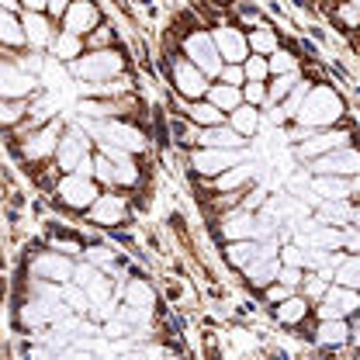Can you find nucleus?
Segmentation results:
<instances>
[{
    "mask_svg": "<svg viewBox=\"0 0 360 360\" xmlns=\"http://www.w3.org/2000/svg\"><path fill=\"white\" fill-rule=\"evenodd\" d=\"M343 118H347V101H343V94L333 87V84L315 80L312 87H309V94H305V101H302V108L295 111V118H291L281 132H288V142H298L305 132L329 129V125H343Z\"/></svg>",
    "mask_w": 360,
    "mask_h": 360,
    "instance_id": "f257e3e1",
    "label": "nucleus"
},
{
    "mask_svg": "<svg viewBox=\"0 0 360 360\" xmlns=\"http://www.w3.org/2000/svg\"><path fill=\"white\" fill-rule=\"evenodd\" d=\"M70 77L77 84H104L111 77H122L129 73V56L118 49V45H108V49H84L73 63H66Z\"/></svg>",
    "mask_w": 360,
    "mask_h": 360,
    "instance_id": "f03ea898",
    "label": "nucleus"
},
{
    "mask_svg": "<svg viewBox=\"0 0 360 360\" xmlns=\"http://www.w3.org/2000/svg\"><path fill=\"white\" fill-rule=\"evenodd\" d=\"M84 129L90 132L94 142H108L118 146L132 156H146L149 153V132L139 129L132 118H84Z\"/></svg>",
    "mask_w": 360,
    "mask_h": 360,
    "instance_id": "7ed1b4c3",
    "label": "nucleus"
},
{
    "mask_svg": "<svg viewBox=\"0 0 360 360\" xmlns=\"http://www.w3.org/2000/svg\"><path fill=\"white\" fill-rule=\"evenodd\" d=\"M52 163L59 167V174L77 170V174L94 177V139H90V132L84 129V125H70V122H66V129H63V135H59V146H56Z\"/></svg>",
    "mask_w": 360,
    "mask_h": 360,
    "instance_id": "20e7f679",
    "label": "nucleus"
},
{
    "mask_svg": "<svg viewBox=\"0 0 360 360\" xmlns=\"http://www.w3.org/2000/svg\"><path fill=\"white\" fill-rule=\"evenodd\" d=\"M66 129V118H49L42 125L28 129V132H18V153L25 163L32 167H49L52 156H56V146H59V135Z\"/></svg>",
    "mask_w": 360,
    "mask_h": 360,
    "instance_id": "39448f33",
    "label": "nucleus"
},
{
    "mask_svg": "<svg viewBox=\"0 0 360 360\" xmlns=\"http://www.w3.org/2000/svg\"><path fill=\"white\" fill-rule=\"evenodd\" d=\"M101 194V184L87 174H77V170H66L59 174L52 184V198L59 208L73 212V215H87V208L94 205V198Z\"/></svg>",
    "mask_w": 360,
    "mask_h": 360,
    "instance_id": "423d86ee",
    "label": "nucleus"
},
{
    "mask_svg": "<svg viewBox=\"0 0 360 360\" xmlns=\"http://www.w3.org/2000/svg\"><path fill=\"white\" fill-rule=\"evenodd\" d=\"M163 70H167V80H170V87H174V94H177L180 101H198V97L208 94L212 77L205 70H198L184 52L163 56Z\"/></svg>",
    "mask_w": 360,
    "mask_h": 360,
    "instance_id": "0eeeda50",
    "label": "nucleus"
},
{
    "mask_svg": "<svg viewBox=\"0 0 360 360\" xmlns=\"http://www.w3.org/2000/svg\"><path fill=\"white\" fill-rule=\"evenodd\" d=\"M94 180L101 187H115V191H139L142 184V167H139V156H122V160H111L104 156L101 149H94Z\"/></svg>",
    "mask_w": 360,
    "mask_h": 360,
    "instance_id": "6e6552de",
    "label": "nucleus"
},
{
    "mask_svg": "<svg viewBox=\"0 0 360 360\" xmlns=\"http://www.w3.org/2000/svg\"><path fill=\"white\" fill-rule=\"evenodd\" d=\"M94 229H122V225L132 219V198L129 191H115V187H101V194L94 198V205L84 215Z\"/></svg>",
    "mask_w": 360,
    "mask_h": 360,
    "instance_id": "1a4fd4ad",
    "label": "nucleus"
},
{
    "mask_svg": "<svg viewBox=\"0 0 360 360\" xmlns=\"http://www.w3.org/2000/svg\"><path fill=\"white\" fill-rule=\"evenodd\" d=\"M250 156V149H222V146H194V149H187V167H191V174L201 180H212L219 177L222 170L229 167H236V163H243Z\"/></svg>",
    "mask_w": 360,
    "mask_h": 360,
    "instance_id": "9d476101",
    "label": "nucleus"
},
{
    "mask_svg": "<svg viewBox=\"0 0 360 360\" xmlns=\"http://www.w3.org/2000/svg\"><path fill=\"white\" fill-rule=\"evenodd\" d=\"M180 52H184L198 70H205L212 80L219 77V70H222V56H219V49H215V42H212V28L194 25L191 32H184V35H180Z\"/></svg>",
    "mask_w": 360,
    "mask_h": 360,
    "instance_id": "9b49d317",
    "label": "nucleus"
},
{
    "mask_svg": "<svg viewBox=\"0 0 360 360\" xmlns=\"http://www.w3.org/2000/svg\"><path fill=\"white\" fill-rule=\"evenodd\" d=\"M357 135L347 125H329V129H315V132H305L298 142H295V160L298 163H309L315 156L329 153V149H340V146H350Z\"/></svg>",
    "mask_w": 360,
    "mask_h": 360,
    "instance_id": "f8f14e48",
    "label": "nucleus"
},
{
    "mask_svg": "<svg viewBox=\"0 0 360 360\" xmlns=\"http://www.w3.org/2000/svg\"><path fill=\"white\" fill-rule=\"evenodd\" d=\"M312 319H360V291L329 281L326 295L312 305Z\"/></svg>",
    "mask_w": 360,
    "mask_h": 360,
    "instance_id": "ddd939ff",
    "label": "nucleus"
},
{
    "mask_svg": "<svg viewBox=\"0 0 360 360\" xmlns=\"http://www.w3.org/2000/svg\"><path fill=\"white\" fill-rule=\"evenodd\" d=\"M73 267H77V257L59 253V250H52V246L32 253V260H28V274H32L35 281H49V284H66V281H73Z\"/></svg>",
    "mask_w": 360,
    "mask_h": 360,
    "instance_id": "4468645a",
    "label": "nucleus"
},
{
    "mask_svg": "<svg viewBox=\"0 0 360 360\" xmlns=\"http://www.w3.org/2000/svg\"><path fill=\"white\" fill-rule=\"evenodd\" d=\"M309 174H336V177H360V146H340V149H329L322 156H315L305 163Z\"/></svg>",
    "mask_w": 360,
    "mask_h": 360,
    "instance_id": "2eb2a0df",
    "label": "nucleus"
},
{
    "mask_svg": "<svg viewBox=\"0 0 360 360\" xmlns=\"http://www.w3.org/2000/svg\"><path fill=\"white\" fill-rule=\"evenodd\" d=\"M212 42L219 49L222 63H243L250 56V42H246V28L239 21H215L212 25Z\"/></svg>",
    "mask_w": 360,
    "mask_h": 360,
    "instance_id": "dca6fc26",
    "label": "nucleus"
},
{
    "mask_svg": "<svg viewBox=\"0 0 360 360\" xmlns=\"http://www.w3.org/2000/svg\"><path fill=\"white\" fill-rule=\"evenodd\" d=\"M312 343L326 354H347V347L354 343V326L350 319H315Z\"/></svg>",
    "mask_w": 360,
    "mask_h": 360,
    "instance_id": "f3484780",
    "label": "nucleus"
},
{
    "mask_svg": "<svg viewBox=\"0 0 360 360\" xmlns=\"http://www.w3.org/2000/svg\"><path fill=\"white\" fill-rule=\"evenodd\" d=\"M39 94V77L25 73L14 59V52H0V97H35Z\"/></svg>",
    "mask_w": 360,
    "mask_h": 360,
    "instance_id": "a211bd4d",
    "label": "nucleus"
},
{
    "mask_svg": "<svg viewBox=\"0 0 360 360\" xmlns=\"http://www.w3.org/2000/svg\"><path fill=\"white\" fill-rule=\"evenodd\" d=\"M215 232L222 236V243L232 239H257V212H246L243 205H232L215 215Z\"/></svg>",
    "mask_w": 360,
    "mask_h": 360,
    "instance_id": "6ab92c4d",
    "label": "nucleus"
},
{
    "mask_svg": "<svg viewBox=\"0 0 360 360\" xmlns=\"http://www.w3.org/2000/svg\"><path fill=\"white\" fill-rule=\"evenodd\" d=\"M122 302H125V309L153 319V315H156V305H160V295H156V288H153L149 277H129L125 288H122Z\"/></svg>",
    "mask_w": 360,
    "mask_h": 360,
    "instance_id": "aec40b11",
    "label": "nucleus"
},
{
    "mask_svg": "<svg viewBox=\"0 0 360 360\" xmlns=\"http://www.w3.org/2000/svg\"><path fill=\"white\" fill-rule=\"evenodd\" d=\"M21 28H25V49H39V52H45L49 42L56 39L59 21H52L45 11H21Z\"/></svg>",
    "mask_w": 360,
    "mask_h": 360,
    "instance_id": "412c9836",
    "label": "nucleus"
},
{
    "mask_svg": "<svg viewBox=\"0 0 360 360\" xmlns=\"http://www.w3.org/2000/svg\"><path fill=\"white\" fill-rule=\"evenodd\" d=\"M101 21H104V11H101L97 0H73L66 7V14L59 18V28L77 32V35H87L90 28H97Z\"/></svg>",
    "mask_w": 360,
    "mask_h": 360,
    "instance_id": "4be33fe9",
    "label": "nucleus"
},
{
    "mask_svg": "<svg viewBox=\"0 0 360 360\" xmlns=\"http://www.w3.org/2000/svg\"><path fill=\"white\" fill-rule=\"evenodd\" d=\"M270 315H274V322H277L281 329H298V326H305V322L312 319V302H309L302 291H295L291 298L270 305Z\"/></svg>",
    "mask_w": 360,
    "mask_h": 360,
    "instance_id": "5701e85b",
    "label": "nucleus"
},
{
    "mask_svg": "<svg viewBox=\"0 0 360 360\" xmlns=\"http://www.w3.org/2000/svg\"><path fill=\"white\" fill-rule=\"evenodd\" d=\"M309 177H312V194H319V201L360 194V177H336V174H309Z\"/></svg>",
    "mask_w": 360,
    "mask_h": 360,
    "instance_id": "b1692460",
    "label": "nucleus"
},
{
    "mask_svg": "<svg viewBox=\"0 0 360 360\" xmlns=\"http://www.w3.org/2000/svg\"><path fill=\"white\" fill-rule=\"evenodd\" d=\"M253 177H257V170H253V163H250V156H246L243 163H236V167L222 170L219 177L201 180V184H205V191H212V194H229V191H243V187H250Z\"/></svg>",
    "mask_w": 360,
    "mask_h": 360,
    "instance_id": "393cba45",
    "label": "nucleus"
},
{
    "mask_svg": "<svg viewBox=\"0 0 360 360\" xmlns=\"http://www.w3.org/2000/svg\"><path fill=\"white\" fill-rule=\"evenodd\" d=\"M177 108H180V115L187 122H194L198 129H212V125H222L225 122V111H219L208 97H198V101H180L177 97Z\"/></svg>",
    "mask_w": 360,
    "mask_h": 360,
    "instance_id": "a878e982",
    "label": "nucleus"
},
{
    "mask_svg": "<svg viewBox=\"0 0 360 360\" xmlns=\"http://www.w3.org/2000/svg\"><path fill=\"white\" fill-rule=\"evenodd\" d=\"M260 250H264V239H232V243L222 246V260H225V267L243 270L250 260L260 257Z\"/></svg>",
    "mask_w": 360,
    "mask_h": 360,
    "instance_id": "bb28decb",
    "label": "nucleus"
},
{
    "mask_svg": "<svg viewBox=\"0 0 360 360\" xmlns=\"http://www.w3.org/2000/svg\"><path fill=\"white\" fill-rule=\"evenodd\" d=\"M225 122L236 129L239 135H246V139H253V135L260 132V125H264V108H257V104H239V108H232L229 115H225Z\"/></svg>",
    "mask_w": 360,
    "mask_h": 360,
    "instance_id": "cd10ccee",
    "label": "nucleus"
},
{
    "mask_svg": "<svg viewBox=\"0 0 360 360\" xmlns=\"http://www.w3.org/2000/svg\"><path fill=\"white\" fill-rule=\"evenodd\" d=\"M0 49H4V52H21V49H25L21 11H7V7H0Z\"/></svg>",
    "mask_w": 360,
    "mask_h": 360,
    "instance_id": "c85d7f7f",
    "label": "nucleus"
},
{
    "mask_svg": "<svg viewBox=\"0 0 360 360\" xmlns=\"http://www.w3.org/2000/svg\"><path fill=\"white\" fill-rule=\"evenodd\" d=\"M198 146H222V149H250V139L239 135L229 122L222 125H212V129H201L198 135Z\"/></svg>",
    "mask_w": 360,
    "mask_h": 360,
    "instance_id": "c756f323",
    "label": "nucleus"
},
{
    "mask_svg": "<svg viewBox=\"0 0 360 360\" xmlns=\"http://www.w3.org/2000/svg\"><path fill=\"white\" fill-rule=\"evenodd\" d=\"M52 59H59V63H73L80 52H84V35H77V32H66V28H56V39L49 42L45 49Z\"/></svg>",
    "mask_w": 360,
    "mask_h": 360,
    "instance_id": "7c9ffc66",
    "label": "nucleus"
},
{
    "mask_svg": "<svg viewBox=\"0 0 360 360\" xmlns=\"http://www.w3.org/2000/svg\"><path fill=\"white\" fill-rule=\"evenodd\" d=\"M32 97H0V132H14L21 129V122L28 118Z\"/></svg>",
    "mask_w": 360,
    "mask_h": 360,
    "instance_id": "2f4dec72",
    "label": "nucleus"
},
{
    "mask_svg": "<svg viewBox=\"0 0 360 360\" xmlns=\"http://www.w3.org/2000/svg\"><path fill=\"white\" fill-rule=\"evenodd\" d=\"M354 219V198H336V201H319L315 222L326 225H347Z\"/></svg>",
    "mask_w": 360,
    "mask_h": 360,
    "instance_id": "473e14b6",
    "label": "nucleus"
},
{
    "mask_svg": "<svg viewBox=\"0 0 360 360\" xmlns=\"http://www.w3.org/2000/svg\"><path fill=\"white\" fill-rule=\"evenodd\" d=\"M205 97H208L219 111H225V115H229L232 108H239V104H243V87H232V84H222V80H212Z\"/></svg>",
    "mask_w": 360,
    "mask_h": 360,
    "instance_id": "72a5a7b5",
    "label": "nucleus"
},
{
    "mask_svg": "<svg viewBox=\"0 0 360 360\" xmlns=\"http://www.w3.org/2000/svg\"><path fill=\"white\" fill-rule=\"evenodd\" d=\"M246 42H250V52L270 56V52L281 45V35H277V28H270L267 21H260V25H253V28L246 32Z\"/></svg>",
    "mask_w": 360,
    "mask_h": 360,
    "instance_id": "f704fd0d",
    "label": "nucleus"
},
{
    "mask_svg": "<svg viewBox=\"0 0 360 360\" xmlns=\"http://www.w3.org/2000/svg\"><path fill=\"white\" fill-rule=\"evenodd\" d=\"M333 281L360 291V253H343V260L333 267Z\"/></svg>",
    "mask_w": 360,
    "mask_h": 360,
    "instance_id": "c9c22d12",
    "label": "nucleus"
},
{
    "mask_svg": "<svg viewBox=\"0 0 360 360\" xmlns=\"http://www.w3.org/2000/svg\"><path fill=\"white\" fill-rule=\"evenodd\" d=\"M302 77H305L302 70H291V73H277V77H270V80H267V104L284 101V97L291 94V87H295Z\"/></svg>",
    "mask_w": 360,
    "mask_h": 360,
    "instance_id": "e433bc0d",
    "label": "nucleus"
},
{
    "mask_svg": "<svg viewBox=\"0 0 360 360\" xmlns=\"http://www.w3.org/2000/svg\"><path fill=\"white\" fill-rule=\"evenodd\" d=\"M267 66H270V77H277V73H291V70H302V59L291 52V49H284V45H277L274 52L267 56Z\"/></svg>",
    "mask_w": 360,
    "mask_h": 360,
    "instance_id": "4c0bfd02",
    "label": "nucleus"
},
{
    "mask_svg": "<svg viewBox=\"0 0 360 360\" xmlns=\"http://www.w3.org/2000/svg\"><path fill=\"white\" fill-rule=\"evenodd\" d=\"M333 21H336V28H343V32H360V11L350 0H336V4H333Z\"/></svg>",
    "mask_w": 360,
    "mask_h": 360,
    "instance_id": "58836bf2",
    "label": "nucleus"
},
{
    "mask_svg": "<svg viewBox=\"0 0 360 360\" xmlns=\"http://www.w3.org/2000/svg\"><path fill=\"white\" fill-rule=\"evenodd\" d=\"M115 42H118V32H115V25L108 18L84 35V49H108V45H115Z\"/></svg>",
    "mask_w": 360,
    "mask_h": 360,
    "instance_id": "ea45409f",
    "label": "nucleus"
},
{
    "mask_svg": "<svg viewBox=\"0 0 360 360\" xmlns=\"http://www.w3.org/2000/svg\"><path fill=\"white\" fill-rule=\"evenodd\" d=\"M170 135L177 139L184 149H194V146H198V135H201V129H198L194 122H187L184 115H177V118H170Z\"/></svg>",
    "mask_w": 360,
    "mask_h": 360,
    "instance_id": "a19ab883",
    "label": "nucleus"
},
{
    "mask_svg": "<svg viewBox=\"0 0 360 360\" xmlns=\"http://www.w3.org/2000/svg\"><path fill=\"white\" fill-rule=\"evenodd\" d=\"M326 288H329V277H326V274L305 270V281H302V288H298V291H302V295H305V298H309V302L315 305V302L326 295Z\"/></svg>",
    "mask_w": 360,
    "mask_h": 360,
    "instance_id": "79ce46f5",
    "label": "nucleus"
},
{
    "mask_svg": "<svg viewBox=\"0 0 360 360\" xmlns=\"http://www.w3.org/2000/svg\"><path fill=\"white\" fill-rule=\"evenodd\" d=\"M14 59H18V66H21L25 73H32V77H42L45 73V52H39V49H21V52H14Z\"/></svg>",
    "mask_w": 360,
    "mask_h": 360,
    "instance_id": "37998d69",
    "label": "nucleus"
},
{
    "mask_svg": "<svg viewBox=\"0 0 360 360\" xmlns=\"http://www.w3.org/2000/svg\"><path fill=\"white\" fill-rule=\"evenodd\" d=\"M277 260L288 264V267H305V246L298 239H288V243L277 246Z\"/></svg>",
    "mask_w": 360,
    "mask_h": 360,
    "instance_id": "c03bdc74",
    "label": "nucleus"
},
{
    "mask_svg": "<svg viewBox=\"0 0 360 360\" xmlns=\"http://www.w3.org/2000/svg\"><path fill=\"white\" fill-rule=\"evenodd\" d=\"M243 73H246V80H270L267 56H260V52H250V56L243 59Z\"/></svg>",
    "mask_w": 360,
    "mask_h": 360,
    "instance_id": "a18cd8bd",
    "label": "nucleus"
},
{
    "mask_svg": "<svg viewBox=\"0 0 360 360\" xmlns=\"http://www.w3.org/2000/svg\"><path fill=\"white\" fill-rule=\"evenodd\" d=\"M267 198H270V191H267V187H260V184H250V187L243 191L239 205H243L246 212H260V208L267 205Z\"/></svg>",
    "mask_w": 360,
    "mask_h": 360,
    "instance_id": "49530a36",
    "label": "nucleus"
},
{
    "mask_svg": "<svg viewBox=\"0 0 360 360\" xmlns=\"http://www.w3.org/2000/svg\"><path fill=\"white\" fill-rule=\"evenodd\" d=\"M243 101L257 104V108H267V80H246L243 84Z\"/></svg>",
    "mask_w": 360,
    "mask_h": 360,
    "instance_id": "de8ad7c7",
    "label": "nucleus"
},
{
    "mask_svg": "<svg viewBox=\"0 0 360 360\" xmlns=\"http://www.w3.org/2000/svg\"><path fill=\"white\" fill-rule=\"evenodd\" d=\"M340 250L343 253H360V229L354 222H347L340 229Z\"/></svg>",
    "mask_w": 360,
    "mask_h": 360,
    "instance_id": "09e8293b",
    "label": "nucleus"
},
{
    "mask_svg": "<svg viewBox=\"0 0 360 360\" xmlns=\"http://www.w3.org/2000/svg\"><path fill=\"white\" fill-rule=\"evenodd\" d=\"M215 80H222V84H232V87H243V84H246L243 63H222V70H219V77H215Z\"/></svg>",
    "mask_w": 360,
    "mask_h": 360,
    "instance_id": "8fccbe9b",
    "label": "nucleus"
},
{
    "mask_svg": "<svg viewBox=\"0 0 360 360\" xmlns=\"http://www.w3.org/2000/svg\"><path fill=\"white\" fill-rule=\"evenodd\" d=\"M277 281H284V284H291V288H302L305 267H288V264H281V267H277Z\"/></svg>",
    "mask_w": 360,
    "mask_h": 360,
    "instance_id": "3c124183",
    "label": "nucleus"
},
{
    "mask_svg": "<svg viewBox=\"0 0 360 360\" xmlns=\"http://www.w3.org/2000/svg\"><path fill=\"white\" fill-rule=\"evenodd\" d=\"M73 0H45V14L52 18V21H59L63 14H66V7H70Z\"/></svg>",
    "mask_w": 360,
    "mask_h": 360,
    "instance_id": "603ef678",
    "label": "nucleus"
},
{
    "mask_svg": "<svg viewBox=\"0 0 360 360\" xmlns=\"http://www.w3.org/2000/svg\"><path fill=\"white\" fill-rule=\"evenodd\" d=\"M21 11H45V0H21Z\"/></svg>",
    "mask_w": 360,
    "mask_h": 360,
    "instance_id": "864d4df0",
    "label": "nucleus"
},
{
    "mask_svg": "<svg viewBox=\"0 0 360 360\" xmlns=\"http://www.w3.org/2000/svg\"><path fill=\"white\" fill-rule=\"evenodd\" d=\"M0 7H7V11H21V0H0Z\"/></svg>",
    "mask_w": 360,
    "mask_h": 360,
    "instance_id": "5fc2aeb1",
    "label": "nucleus"
},
{
    "mask_svg": "<svg viewBox=\"0 0 360 360\" xmlns=\"http://www.w3.org/2000/svg\"><path fill=\"white\" fill-rule=\"evenodd\" d=\"M350 222L360 229V201H354V219H350Z\"/></svg>",
    "mask_w": 360,
    "mask_h": 360,
    "instance_id": "6e6d98bb",
    "label": "nucleus"
},
{
    "mask_svg": "<svg viewBox=\"0 0 360 360\" xmlns=\"http://www.w3.org/2000/svg\"><path fill=\"white\" fill-rule=\"evenodd\" d=\"M350 4H354V7H357V11H360V0H350Z\"/></svg>",
    "mask_w": 360,
    "mask_h": 360,
    "instance_id": "4d7b16f0",
    "label": "nucleus"
},
{
    "mask_svg": "<svg viewBox=\"0 0 360 360\" xmlns=\"http://www.w3.org/2000/svg\"><path fill=\"white\" fill-rule=\"evenodd\" d=\"M0 52H4V49H0Z\"/></svg>",
    "mask_w": 360,
    "mask_h": 360,
    "instance_id": "13d9d810",
    "label": "nucleus"
}]
</instances>
